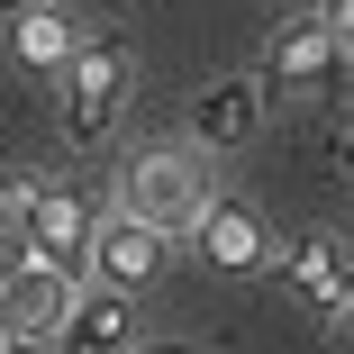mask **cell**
<instances>
[{"instance_id":"cell-8","label":"cell","mask_w":354,"mask_h":354,"mask_svg":"<svg viewBox=\"0 0 354 354\" xmlns=\"http://www.w3.org/2000/svg\"><path fill=\"white\" fill-rule=\"evenodd\" d=\"M254 127H263V82H254V73H218V82L191 100V136H182V146H200V155H236Z\"/></svg>"},{"instance_id":"cell-14","label":"cell","mask_w":354,"mask_h":354,"mask_svg":"<svg viewBox=\"0 0 354 354\" xmlns=\"http://www.w3.org/2000/svg\"><path fill=\"white\" fill-rule=\"evenodd\" d=\"M336 345H345V354H354V300H345V309H336Z\"/></svg>"},{"instance_id":"cell-7","label":"cell","mask_w":354,"mask_h":354,"mask_svg":"<svg viewBox=\"0 0 354 354\" xmlns=\"http://www.w3.org/2000/svg\"><path fill=\"white\" fill-rule=\"evenodd\" d=\"M73 291H82V272H64V263L28 254L10 281H0V318H10L28 345H55V327H64V309H73Z\"/></svg>"},{"instance_id":"cell-1","label":"cell","mask_w":354,"mask_h":354,"mask_svg":"<svg viewBox=\"0 0 354 354\" xmlns=\"http://www.w3.org/2000/svg\"><path fill=\"white\" fill-rule=\"evenodd\" d=\"M55 82H64V146L100 155L118 109H127V91H136V55H127V37H82Z\"/></svg>"},{"instance_id":"cell-15","label":"cell","mask_w":354,"mask_h":354,"mask_svg":"<svg viewBox=\"0 0 354 354\" xmlns=\"http://www.w3.org/2000/svg\"><path fill=\"white\" fill-rule=\"evenodd\" d=\"M0 354H28V336H19V327H10V318H0Z\"/></svg>"},{"instance_id":"cell-5","label":"cell","mask_w":354,"mask_h":354,"mask_svg":"<svg viewBox=\"0 0 354 354\" xmlns=\"http://www.w3.org/2000/svg\"><path fill=\"white\" fill-rule=\"evenodd\" d=\"M345 64H354V55H345L318 19H291V28L263 46V73H254V82H263V100H309V91H336V82H345Z\"/></svg>"},{"instance_id":"cell-3","label":"cell","mask_w":354,"mask_h":354,"mask_svg":"<svg viewBox=\"0 0 354 354\" xmlns=\"http://www.w3.org/2000/svg\"><path fill=\"white\" fill-rule=\"evenodd\" d=\"M0 209L19 218L28 254H46V263H64V272H82V245H91V218H100V209H91L73 182H37V173H19V182H0Z\"/></svg>"},{"instance_id":"cell-2","label":"cell","mask_w":354,"mask_h":354,"mask_svg":"<svg viewBox=\"0 0 354 354\" xmlns=\"http://www.w3.org/2000/svg\"><path fill=\"white\" fill-rule=\"evenodd\" d=\"M218 200V182H209V155L200 146H146L127 164V182H118V209H136L146 227H164L173 245L200 227V209Z\"/></svg>"},{"instance_id":"cell-9","label":"cell","mask_w":354,"mask_h":354,"mask_svg":"<svg viewBox=\"0 0 354 354\" xmlns=\"http://www.w3.org/2000/svg\"><path fill=\"white\" fill-rule=\"evenodd\" d=\"M272 272H281V291H291L300 309H345L354 300V254L336 245V236H300V245H281L272 254Z\"/></svg>"},{"instance_id":"cell-11","label":"cell","mask_w":354,"mask_h":354,"mask_svg":"<svg viewBox=\"0 0 354 354\" xmlns=\"http://www.w3.org/2000/svg\"><path fill=\"white\" fill-rule=\"evenodd\" d=\"M73 46H82V28H73V10L64 0H46V10H19L10 19V55H19V73H64L73 64Z\"/></svg>"},{"instance_id":"cell-12","label":"cell","mask_w":354,"mask_h":354,"mask_svg":"<svg viewBox=\"0 0 354 354\" xmlns=\"http://www.w3.org/2000/svg\"><path fill=\"white\" fill-rule=\"evenodd\" d=\"M318 28H327L345 55H354V0H318Z\"/></svg>"},{"instance_id":"cell-16","label":"cell","mask_w":354,"mask_h":354,"mask_svg":"<svg viewBox=\"0 0 354 354\" xmlns=\"http://www.w3.org/2000/svg\"><path fill=\"white\" fill-rule=\"evenodd\" d=\"M118 354H191V345H118Z\"/></svg>"},{"instance_id":"cell-17","label":"cell","mask_w":354,"mask_h":354,"mask_svg":"<svg viewBox=\"0 0 354 354\" xmlns=\"http://www.w3.org/2000/svg\"><path fill=\"white\" fill-rule=\"evenodd\" d=\"M0 10H10V19H19V10H46V0H0Z\"/></svg>"},{"instance_id":"cell-6","label":"cell","mask_w":354,"mask_h":354,"mask_svg":"<svg viewBox=\"0 0 354 354\" xmlns=\"http://www.w3.org/2000/svg\"><path fill=\"white\" fill-rule=\"evenodd\" d=\"M191 245H200V263L209 272H227V281H254V272H272V227L254 218V209H236V200H209L200 209V227H191Z\"/></svg>"},{"instance_id":"cell-13","label":"cell","mask_w":354,"mask_h":354,"mask_svg":"<svg viewBox=\"0 0 354 354\" xmlns=\"http://www.w3.org/2000/svg\"><path fill=\"white\" fill-rule=\"evenodd\" d=\"M28 263V236H19V218H10V209H0V281H10Z\"/></svg>"},{"instance_id":"cell-10","label":"cell","mask_w":354,"mask_h":354,"mask_svg":"<svg viewBox=\"0 0 354 354\" xmlns=\"http://www.w3.org/2000/svg\"><path fill=\"white\" fill-rule=\"evenodd\" d=\"M55 345H64V354H118V345H136V291L82 281L73 309H64V327H55Z\"/></svg>"},{"instance_id":"cell-4","label":"cell","mask_w":354,"mask_h":354,"mask_svg":"<svg viewBox=\"0 0 354 354\" xmlns=\"http://www.w3.org/2000/svg\"><path fill=\"white\" fill-rule=\"evenodd\" d=\"M173 236L146 227L136 209H100L91 218V245H82V281H109V291H146V281L164 272Z\"/></svg>"}]
</instances>
